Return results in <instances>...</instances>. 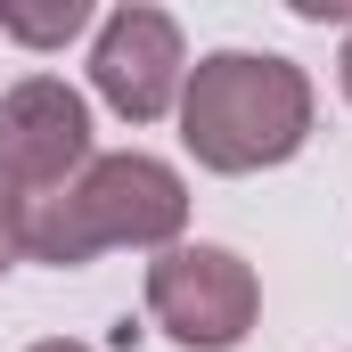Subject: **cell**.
Listing matches in <instances>:
<instances>
[{
    "mask_svg": "<svg viewBox=\"0 0 352 352\" xmlns=\"http://www.w3.org/2000/svg\"><path fill=\"white\" fill-rule=\"evenodd\" d=\"M180 140L205 173H263L311 140V82L295 58L213 50L180 82Z\"/></svg>",
    "mask_w": 352,
    "mask_h": 352,
    "instance_id": "1",
    "label": "cell"
},
{
    "mask_svg": "<svg viewBox=\"0 0 352 352\" xmlns=\"http://www.w3.org/2000/svg\"><path fill=\"white\" fill-rule=\"evenodd\" d=\"M188 221V188L156 156H90L82 180L25 197V254L74 270L107 246H173Z\"/></svg>",
    "mask_w": 352,
    "mask_h": 352,
    "instance_id": "2",
    "label": "cell"
},
{
    "mask_svg": "<svg viewBox=\"0 0 352 352\" xmlns=\"http://www.w3.org/2000/svg\"><path fill=\"white\" fill-rule=\"evenodd\" d=\"M148 311L173 344L230 352V344H246V328L263 311V287L230 246H173V254L148 263Z\"/></svg>",
    "mask_w": 352,
    "mask_h": 352,
    "instance_id": "3",
    "label": "cell"
},
{
    "mask_svg": "<svg viewBox=\"0 0 352 352\" xmlns=\"http://www.w3.org/2000/svg\"><path fill=\"white\" fill-rule=\"evenodd\" d=\"M90 164V107L66 82L33 74L0 98V180L25 197V188H66V173Z\"/></svg>",
    "mask_w": 352,
    "mask_h": 352,
    "instance_id": "4",
    "label": "cell"
},
{
    "mask_svg": "<svg viewBox=\"0 0 352 352\" xmlns=\"http://www.w3.org/2000/svg\"><path fill=\"white\" fill-rule=\"evenodd\" d=\"M180 74H188V58H180V25L164 8H115V16L98 25L90 82H98V98H107L123 123H156L180 98Z\"/></svg>",
    "mask_w": 352,
    "mask_h": 352,
    "instance_id": "5",
    "label": "cell"
},
{
    "mask_svg": "<svg viewBox=\"0 0 352 352\" xmlns=\"http://www.w3.org/2000/svg\"><path fill=\"white\" fill-rule=\"evenodd\" d=\"M90 25L82 0H58V8H0V33H16V41H33V50H58V41H74Z\"/></svg>",
    "mask_w": 352,
    "mask_h": 352,
    "instance_id": "6",
    "label": "cell"
},
{
    "mask_svg": "<svg viewBox=\"0 0 352 352\" xmlns=\"http://www.w3.org/2000/svg\"><path fill=\"white\" fill-rule=\"evenodd\" d=\"M16 254H25V197L0 180V270L16 263Z\"/></svg>",
    "mask_w": 352,
    "mask_h": 352,
    "instance_id": "7",
    "label": "cell"
},
{
    "mask_svg": "<svg viewBox=\"0 0 352 352\" xmlns=\"http://www.w3.org/2000/svg\"><path fill=\"white\" fill-rule=\"evenodd\" d=\"M33 352H90V344H66V336H50V344H33Z\"/></svg>",
    "mask_w": 352,
    "mask_h": 352,
    "instance_id": "8",
    "label": "cell"
},
{
    "mask_svg": "<svg viewBox=\"0 0 352 352\" xmlns=\"http://www.w3.org/2000/svg\"><path fill=\"white\" fill-rule=\"evenodd\" d=\"M344 90H352V41H344Z\"/></svg>",
    "mask_w": 352,
    "mask_h": 352,
    "instance_id": "9",
    "label": "cell"
}]
</instances>
